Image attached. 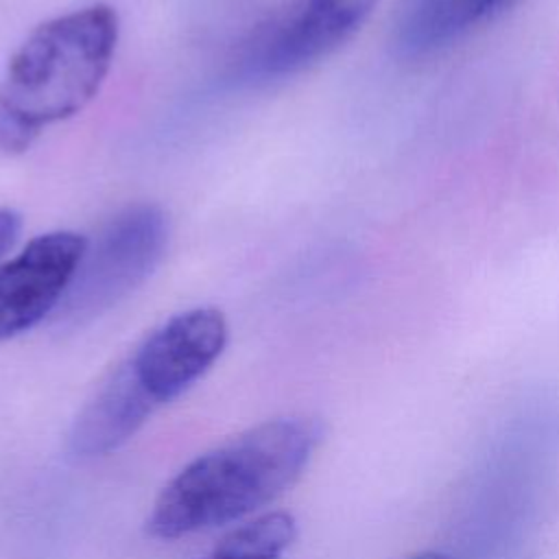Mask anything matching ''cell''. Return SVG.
<instances>
[{
    "label": "cell",
    "instance_id": "6da1fadb",
    "mask_svg": "<svg viewBox=\"0 0 559 559\" xmlns=\"http://www.w3.org/2000/svg\"><path fill=\"white\" fill-rule=\"evenodd\" d=\"M321 437L314 417H277L223 441L164 485L146 533L179 539L242 520L293 487Z\"/></svg>",
    "mask_w": 559,
    "mask_h": 559
},
{
    "label": "cell",
    "instance_id": "7a4b0ae2",
    "mask_svg": "<svg viewBox=\"0 0 559 559\" xmlns=\"http://www.w3.org/2000/svg\"><path fill=\"white\" fill-rule=\"evenodd\" d=\"M120 22L92 2L39 24L0 79V153L20 155L39 135L83 111L111 68Z\"/></svg>",
    "mask_w": 559,
    "mask_h": 559
},
{
    "label": "cell",
    "instance_id": "3957f363",
    "mask_svg": "<svg viewBox=\"0 0 559 559\" xmlns=\"http://www.w3.org/2000/svg\"><path fill=\"white\" fill-rule=\"evenodd\" d=\"M170 238L168 214L162 205L142 201L118 210L85 245L83 258L55 310L57 321L85 323L127 295L162 262Z\"/></svg>",
    "mask_w": 559,
    "mask_h": 559
},
{
    "label": "cell",
    "instance_id": "277c9868",
    "mask_svg": "<svg viewBox=\"0 0 559 559\" xmlns=\"http://www.w3.org/2000/svg\"><path fill=\"white\" fill-rule=\"evenodd\" d=\"M227 319L218 308L181 310L155 328L111 373L135 411L148 419L186 393L223 354Z\"/></svg>",
    "mask_w": 559,
    "mask_h": 559
},
{
    "label": "cell",
    "instance_id": "5b68a950",
    "mask_svg": "<svg viewBox=\"0 0 559 559\" xmlns=\"http://www.w3.org/2000/svg\"><path fill=\"white\" fill-rule=\"evenodd\" d=\"M380 0H288L249 46L245 68L260 79L299 74L336 52Z\"/></svg>",
    "mask_w": 559,
    "mask_h": 559
},
{
    "label": "cell",
    "instance_id": "8992f818",
    "mask_svg": "<svg viewBox=\"0 0 559 559\" xmlns=\"http://www.w3.org/2000/svg\"><path fill=\"white\" fill-rule=\"evenodd\" d=\"M87 238L59 229L35 236L0 264V341L55 314L83 258Z\"/></svg>",
    "mask_w": 559,
    "mask_h": 559
},
{
    "label": "cell",
    "instance_id": "52a82bcc",
    "mask_svg": "<svg viewBox=\"0 0 559 559\" xmlns=\"http://www.w3.org/2000/svg\"><path fill=\"white\" fill-rule=\"evenodd\" d=\"M295 537V518L286 511H273L227 533L203 559H284Z\"/></svg>",
    "mask_w": 559,
    "mask_h": 559
},
{
    "label": "cell",
    "instance_id": "ba28073f",
    "mask_svg": "<svg viewBox=\"0 0 559 559\" xmlns=\"http://www.w3.org/2000/svg\"><path fill=\"white\" fill-rule=\"evenodd\" d=\"M22 231V216L11 207H0V258L15 245Z\"/></svg>",
    "mask_w": 559,
    "mask_h": 559
},
{
    "label": "cell",
    "instance_id": "9c48e42d",
    "mask_svg": "<svg viewBox=\"0 0 559 559\" xmlns=\"http://www.w3.org/2000/svg\"><path fill=\"white\" fill-rule=\"evenodd\" d=\"M489 17H493L496 13H500L502 9H507L513 0H474Z\"/></svg>",
    "mask_w": 559,
    "mask_h": 559
},
{
    "label": "cell",
    "instance_id": "30bf717a",
    "mask_svg": "<svg viewBox=\"0 0 559 559\" xmlns=\"http://www.w3.org/2000/svg\"><path fill=\"white\" fill-rule=\"evenodd\" d=\"M411 559H450V557H448V555H443V552L426 550V552H419V555H415V557H411Z\"/></svg>",
    "mask_w": 559,
    "mask_h": 559
}]
</instances>
